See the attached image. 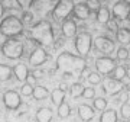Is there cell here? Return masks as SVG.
I'll return each instance as SVG.
<instances>
[{"mask_svg":"<svg viewBox=\"0 0 130 122\" xmlns=\"http://www.w3.org/2000/svg\"><path fill=\"white\" fill-rule=\"evenodd\" d=\"M2 54L9 58V60H19L23 55L25 51V44L22 41H19L16 38H7V41L3 42L2 45Z\"/></svg>","mask_w":130,"mask_h":122,"instance_id":"277c9868","label":"cell"},{"mask_svg":"<svg viewBox=\"0 0 130 122\" xmlns=\"http://www.w3.org/2000/svg\"><path fill=\"white\" fill-rule=\"evenodd\" d=\"M119 116H117V112L114 109H106L101 112V116H100V122H117Z\"/></svg>","mask_w":130,"mask_h":122,"instance_id":"ffe728a7","label":"cell"},{"mask_svg":"<svg viewBox=\"0 0 130 122\" xmlns=\"http://www.w3.org/2000/svg\"><path fill=\"white\" fill-rule=\"evenodd\" d=\"M93 108L94 111H106L107 109V99L104 97H94L93 99Z\"/></svg>","mask_w":130,"mask_h":122,"instance_id":"4316f807","label":"cell"},{"mask_svg":"<svg viewBox=\"0 0 130 122\" xmlns=\"http://www.w3.org/2000/svg\"><path fill=\"white\" fill-rule=\"evenodd\" d=\"M20 93H22V96H32L33 94V86H30L29 83H25V84L20 87Z\"/></svg>","mask_w":130,"mask_h":122,"instance_id":"1f68e13d","label":"cell"},{"mask_svg":"<svg viewBox=\"0 0 130 122\" xmlns=\"http://www.w3.org/2000/svg\"><path fill=\"white\" fill-rule=\"evenodd\" d=\"M116 57L119 61H127L129 60V50L126 47H120L116 52Z\"/></svg>","mask_w":130,"mask_h":122,"instance_id":"f1b7e54d","label":"cell"},{"mask_svg":"<svg viewBox=\"0 0 130 122\" xmlns=\"http://www.w3.org/2000/svg\"><path fill=\"white\" fill-rule=\"evenodd\" d=\"M120 115L123 119H130V103H123L120 108Z\"/></svg>","mask_w":130,"mask_h":122,"instance_id":"f546056e","label":"cell"},{"mask_svg":"<svg viewBox=\"0 0 130 122\" xmlns=\"http://www.w3.org/2000/svg\"><path fill=\"white\" fill-rule=\"evenodd\" d=\"M117 67L116 61L110 58L108 55L100 57L95 60V68H97V73H100L101 76H110L113 73V70Z\"/></svg>","mask_w":130,"mask_h":122,"instance_id":"ba28073f","label":"cell"},{"mask_svg":"<svg viewBox=\"0 0 130 122\" xmlns=\"http://www.w3.org/2000/svg\"><path fill=\"white\" fill-rule=\"evenodd\" d=\"M59 89H61V90H64V92H67V90H68V86H67L64 81H62V83L59 84Z\"/></svg>","mask_w":130,"mask_h":122,"instance_id":"f35d334b","label":"cell"},{"mask_svg":"<svg viewBox=\"0 0 130 122\" xmlns=\"http://www.w3.org/2000/svg\"><path fill=\"white\" fill-rule=\"evenodd\" d=\"M58 116L61 118V119H65V118H68L71 115V106L67 102H64V103H61L59 106H58Z\"/></svg>","mask_w":130,"mask_h":122,"instance_id":"484cf974","label":"cell"},{"mask_svg":"<svg viewBox=\"0 0 130 122\" xmlns=\"http://www.w3.org/2000/svg\"><path fill=\"white\" fill-rule=\"evenodd\" d=\"M72 15L75 16V19H78V20H87L90 18V15H91V10L90 7L87 6V3H77L74 6V12Z\"/></svg>","mask_w":130,"mask_h":122,"instance_id":"4fadbf2b","label":"cell"},{"mask_svg":"<svg viewBox=\"0 0 130 122\" xmlns=\"http://www.w3.org/2000/svg\"><path fill=\"white\" fill-rule=\"evenodd\" d=\"M0 122H6V121L3 119V118H0Z\"/></svg>","mask_w":130,"mask_h":122,"instance_id":"ee69618b","label":"cell"},{"mask_svg":"<svg viewBox=\"0 0 130 122\" xmlns=\"http://www.w3.org/2000/svg\"><path fill=\"white\" fill-rule=\"evenodd\" d=\"M22 23L23 25H30L32 23V20H33V15L29 12V10H25L23 13H22Z\"/></svg>","mask_w":130,"mask_h":122,"instance_id":"4dcf8cb0","label":"cell"},{"mask_svg":"<svg viewBox=\"0 0 130 122\" xmlns=\"http://www.w3.org/2000/svg\"><path fill=\"white\" fill-rule=\"evenodd\" d=\"M123 122H130V119H123Z\"/></svg>","mask_w":130,"mask_h":122,"instance_id":"b9f144b4","label":"cell"},{"mask_svg":"<svg viewBox=\"0 0 130 122\" xmlns=\"http://www.w3.org/2000/svg\"><path fill=\"white\" fill-rule=\"evenodd\" d=\"M3 13H5V6H3V3H0V18L3 16Z\"/></svg>","mask_w":130,"mask_h":122,"instance_id":"ab89813d","label":"cell"},{"mask_svg":"<svg viewBox=\"0 0 130 122\" xmlns=\"http://www.w3.org/2000/svg\"><path fill=\"white\" fill-rule=\"evenodd\" d=\"M103 2H106V3H108V2H113V0H103Z\"/></svg>","mask_w":130,"mask_h":122,"instance_id":"7bdbcfd3","label":"cell"},{"mask_svg":"<svg viewBox=\"0 0 130 122\" xmlns=\"http://www.w3.org/2000/svg\"><path fill=\"white\" fill-rule=\"evenodd\" d=\"M116 39L123 45H129L130 44V29L129 28H119L116 32Z\"/></svg>","mask_w":130,"mask_h":122,"instance_id":"ac0fdd59","label":"cell"},{"mask_svg":"<svg viewBox=\"0 0 130 122\" xmlns=\"http://www.w3.org/2000/svg\"><path fill=\"white\" fill-rule=\"evenodd\" d=\"M81 97L94 99L95 97V90H94V87H84V92H83V96H81Z\"/></svg>","mask_w":130,"mask_h":122,"instance_id":"836d02e7","label":"cell"},{"mask_svg":"<svg viewBox=\"0 0 130 122\" xmlns=\"http://www.w3.org/2000/svg\"><path fill=\"white\" fill-rule=\"evenodd\" d=\"M106 26H107V29H108L110 32H117V31H119V25H117L116 19H110V20L106 23Z\"/></svg>","mask_w":130,"mask_h":122,"instance_id":"d590c367","label":"cell"},{"mask_svg":"<svg viewBox=\"0 0 130 122\" xmlns=\"http://www.w3.org/2000/svg\"><path fill=\"white\" fill-rule=\"evenodd\" d=\"M2 2H3V0H0V3H2Z\"/></svg>","mask_w":130,"mask_h":122,"instance_id":"bcb514c9","label":"cell"},{"mask_svg":"<svg viewBox=\"0 0 130 122\" xmlns=\"http://www.w3.org/2000/svg\"><path fill=\"white\" fill-rule=\"evenodd\" d=\"M77 23H75V20H72V19H65L64 22H62V28H61V31H62V35H64L65 38H72L77 35Z\"/></svg>","mask_w":130,"mask_h":122,"instance_id":"9a60e30c","label":"cell"},{"mask_svg":"<svg viewBox=\"0 0 130 122\" xmlns=\"http://www.w3.org/2000/svg\"><path fill=\"white\" fill-rule=\"evenodd\" d=\"M127 19H129V22H130V13H129V16H127Z\"/></svg>","mask_w":130,"mask_h":122,"instance_id":"f6af8a7d","label":"cell"},{"mask_svg":"<svg viewBox=\"0 0 130 122\" xmlns=\"http://www.w3.org/2000/svg\"><path fill=\"white\" fill-rule=\"evenodd\" d=\"M3 105L9 111H16L22 105V97L16 90H7L3 93Z\"/></svg>","mask_w":130,"mask_h":122,"instance_id":"9c48e42d","label":"cell"},{"mask_svg":"<svg viewBox=\"0 0 130 122\" xmlns=\"http://www.w3.org/2000/svg\"><path fill=\"white\" fill-rule=\"evenodd\" d=\"M32 74L35 76L36 79H42V77H43V71H41V70H33Z\"/></svg>","mask_w":130,"mask_h":122,"instance_id":"74e56055","label":"cell"},{"mask_svg":"<svg viewBox=\"0 0 130 122\" xmlns=\"http://www.w3.org/2000/svg\"><path fill=\"white\" fill-rule=\"evenodd\" d=\"M87 80H88L90 84H93V86L100 84V83L103 81L101 74H100V73H95V71H91V73H88V76H87Z\"/></svg>","mask_w":130,"mask_h":122,"instance_id":"83f0119b","label":"cell"},{"mask_svg":"<svg viewBox=\"0 0 130 122\" xmlns=\"http://www.w3.org/2000/svg\"><path fill=\"white\" fill-rule=\"evenodd\" d=\"M124 83L123 81H119V80H114L111 77H107L106 80L101 81V90L107 96H119V94L124 90Z\"/></svg>","mask_w":130,"mask_h":122,"instance_id":"52a82bcc","label":"cell"},{"mask_svg":"<svg viewBox=\"0 0 130 122\" xmlns=\"http://www.w3.org/2000/svg\"><path fill=\"white\" fill-rule=\"evenodd\" d=\"M23 26L20 19L10 15L0 22V33L6 38H16L23 33Z\"/></svg>","mask_w":130,"mask_h":122,"instance_id":"3957f363","label":"cell"},{"mask_svg":"<svg viewBox=\"0 0 130 122\" xmlns=\"http://www.w3.org/2000/svg\"><path fill=\"white\" fill-rule=\"evenodd\" d=\"M33 99L35 100H43L49 96V90L45 87V86H35L33 87Z\"/></svg>","mask_w":130,"mask_h":122,"instance_id":"44dd1931","label":"cell"},{"mask_svg":"<svg viewBox=\"0 0 130 122\" xmlns=\"http://www.w3.org/2000/svg\"><path fill=\"white\" fill-rule=\"evenodd\" d=\"M36 122H51L54 118V112L51 108H39L36 111Z\"/></svg>","mask_w":130,"mask_h":122,"instance_id":"2e32d148","label":"cell"},{"mask_svg":"<svg viewBox=\"0 0 130 122\" xmlns=\"http://www.w3.org/2000/svg\"><path fill=\"white\" fill-rule=\"evenodd\" d=\"M13 76L19 81H26V79H28V76H29L28 67L25 66V64H22V63L20 64H16L13 67Z\"/></svg>","mask_w":130,"mask_h":122,"instance_id":"e0dca14e","label":"cell"},{"mask_svg":"<svg viewBox=\"0 0 130 122\" xmlns=\"http://www.w3.org/2000/svg\"><path fill=\"white\" fill-rule=\"evenodd\" d=\"M93 42V36L90 32H81L79 35H77L75 36V50L78 52V55L85 58L91 51Z\"/></svg>","mask_w":130,"mask_h":122,"instance_id":"8992f818","label":"cell"},{"mask_svg":"<svg viewBox=\"0 0 130 122\" xmlns=\"http://www.w3.org/2000/svg\"><path fill=\"white\" fill-rule=\"evenodd\" d=\"M36 80H38V79L32 74V73H29L28 79H26V81H25V83H29L30 86H33V87H35V83H36Z\"/></svg>","mask_w":130,"mask_h":122,"instance_id":"8d00e7d4","label":"cell"},{"mask_svg":"<svg viewBox=\"0 0 130 122\" xmlns=\"http://www.w3.org/2000/svg\"><path fill=\"white\" fill-rule=\"evenodd\" d=\"M94 115H95V111H94L93 106L90 105H79L78 106V118L83 122H90L94 119Z\"/></svg>","mask_w":130,"mask_h":122,"instance_id":"5bb4252c","label":"cell"},{"mask_svg":"<svg viewBox=\"0 0 130 122\" xmlns=\"http://www.w3.org/2000/svg\"><path fill=\"white\" fill-rule=\"evenodd\" d=\"M111 13H113V18L116 19V20H124L127 19L130 13V2L127 0H119L114 3L111 9Z\"/></svg>","mask_w":130,"mask_h":122,"instance_id":"30bf717a","label":"cell"},{"mask_svg":"<svg viewBox=\"0 0 130 122\" xmlns=\"http://www.w3.org/2000/svg\"><path fill=\"white\" fill-rule=\"evenodd\" d=\"M48 58H49V55L45 51V48L38 47L30 52V55H29V64L32 67H41L42 64H45L48 61Z\"/></svg>","mask_w":130,"mask_h":122,"instance_id":"7c38bea8","label":"cell"},{"mask_svg":"<svg viewBox=\"0 0 130 122\" xmlns=\"http://www.w3.org/2000/svg\"><path fill=\"white\" fill-rule=\"evenodd\" d=\"M110 77L114 80H119V81H123V79L124 77H127V68L123 66H117L114 70H113V73L110 74Z\"/></svg>","mask_w":130,"mask_h":122,"instance_id":"cb8c5ba5","label":"cell"},{"mask_svg":"<svg viewBox=\"0 0 130 122\" xmlns=\"http://www.w3.org/2000/svg\"><path fill=\"white\" fill-rule=\"evenodd\" d=\"M51 100H52V103L55 105V106H59L61 103L65 102V92L61 90L59 87H56V89L51 93Z\"/></svg>","mask_w":130,"mask_h":122,"instance_id":"7402d4cb","label":"cell"},{"mask_svg":"<svg viewBox=\"0 0 130 122\" xmlns=\"http://www.w3.org/2000/svg\"><path fill=\"white\" fill-rule=\"evenodd\" d=\"M29 38L42 48L54 45L55 35H54L52 25L48 20H39L38 23H35L29 29Z\"/></svg>","mask_w":130,"mask_h":122,"instance_id":"7a4b0ae2","label":"cell"},{"mask_svg":"<svg viewBox=\"0 0 130 122\" xmlns=\"http://www.w3.org/2000/svg\"><path fill=\"white\" fill-rule=\"evenodd\" d=\"M16 3L19 5V7L28 10L29 7H32V5L35 3V0H16Z\"/></svg>","mask_w":130,"mask_h":122,"instance_id":"e575fe53","label":"cell"},{"mask_svg":"<svg viewBox=\"0 0 130 122\" xmlns=\"http://www.w3.org/2000/svg\"><path fill=\"white\" fill-rule=\"evenodd\" d=\"M110 19L111 18H110V10H108V7L101 6V7L97 10V22L101 23V25H106Z\"/></svg>","mask_w":130,"mask_h":122,"instance_id":"d6986e66","label":"cell"},{"mask_svg":"<svg viewBox=\"0 0 130 122\" xmlns=\"http://www.w3.org/2000/svg\"><path fill=\"white\" fill-rule=\"evenodd\" d=\"M127 77L130 79V67H127Z\"/></svg>","mask_w":130,"mask_h":122,"instance_id":"60d3db41","label":"cell"},{"mask_svg":"<svg viewBox=\"0 0 130 122\" xmlns=\"http://www.w3.org/2000/svg\"><path fill=\"white\" fill-rule=\"evenodd\" d=\"M13 76V68L6 64H0V81H7Z\"/></svg>","mask_w":130,"mask_h":122,"instance_id":"603a6c76","label":"cell"},{"mask_svg":"<svg viewBox=\"0 0 130 122\" xmlns=\"http://www.w3.org/2000/svg\"><path fill=\"white\" fill-rule=\"evenodd\" d=\"M85 3H87V6L90 7V10H91V12H97V10L101 7L100 0H87Z\"/></svg>","mask_w":130,"mask_h":122,"instance_id":"d6a6232c","label":"cell"},{"mask_svg":"<svg viewBox=\"0 0 130 122\" xmlns=\"http://www.w3.org/2000/svg\"><path fill=\"white\" fill-rule=\"evenodd\" d=\"M74 2L72 0H58L55 7L52 10V18L56 22H64L65 19H68L74 12Z\"/></svg>","mask_w":130,"mask_h":122,"instance_id":"5b68a950","label":"cell"},{"mask_svg":"<svg viewBox=\"0 0 130 122\" xmlns=\"http://www.w3.org/2000/svg\"><path fill=\"white\" fill-rule=\"evenodd\" d=\"M87 68L85 58L71 52H61L56 57V71L64 79H79Z\"/></svg>","mask_w":130,"mask_h":122,"instance_id":"6da1fadb","label":"cell"},{"mask_svg":"<svg viewBox=\"0 0 130 122\" xmlns=\"http://www.w3.org/2000/svg\"><path fill=\"white\" fill-rule=\"evenodd\" d=\"M83 92H84V86L79 83V81H75V83H72V84L70 86V94L71 97H79V96H83Z\"/></svg>","mask_w":130,"mask_h":122,"instance_id":"d4e9b609","label":"cell"},{"mask_svg":"<svg viewBox=\"0 0 130 122\" xmlns=\"http://www.w3.org/2000/svg\"><path fill=\"white\" fill-rule=\"evenodd\" d=\"M93 44H94V47H95L97 51L103 52V54H106V55L114 52V50H116L114 41H111L110 38H107V36H97Z\"/></svg>","mask_w":130,"mask_h":122,"instance_id":"8fae6325","label":"cell"}]
</instances>
